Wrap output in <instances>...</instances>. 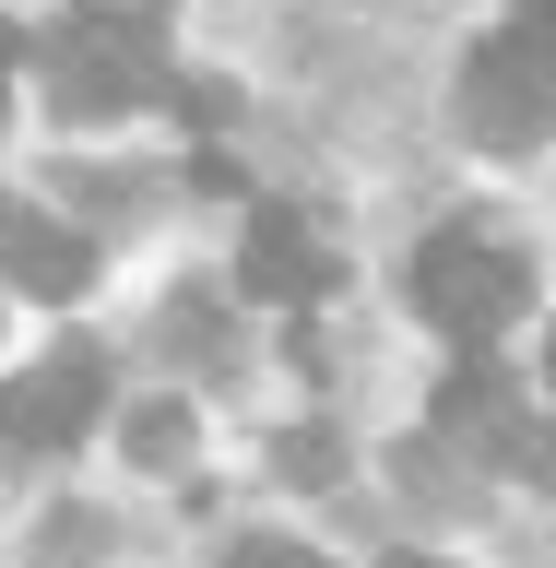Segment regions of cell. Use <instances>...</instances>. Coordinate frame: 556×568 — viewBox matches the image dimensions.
Segmentation results:
<instances>
[{"label":"cell","instance_id":"cell-1","mask_svg":"<svg viewBox=\"0 0 556 568\" xmlns=\"http://www.w3.org/2000/svg\"><path fill=\"white\" fill-rule=\"evenodd\" d=\"M462 131L486 154H522V142L556 131V0H533L522 24H497L462 71Z\"/></svg>","mask_w":556,"mask_h":568},{"label":"cell","instance_id":"cell-2","mask_svg":"<svg viewBox=\"0 0 556 568\" xmlns=\"http://www.w3.org/2000/svg\"><path fill=\"white\" fill-rule=\"evenodd\" d=\"M154 71H166V48H154V24L142 12H60L48 24V95H60V119H131L142 95H154Z\"/></svg>","mask_w":556,"mask_h":568},{"label":"cell","instance_id":"cell-3","mask_svg":"<svg viewBox=\"0 0 556 568\" xmlns=\"http://www.w3.org/2000/svg\"><path fill=\"white\" fill-rule=\"evenodd\" d=\"M533 273L509 261L497 237H474V225H438V237L415 248V308L451 332V344H497L509 320H522Z\"/></svg>","mask_w":556,"mask_h":568},{"label":"cell","instance_id":"cell-4","mask_svg":"<svg viewBox=\"0 0 556 568\" xmlns=\"http://www.w3.org/2000/svg\"><path fill=\"white\" fill-rule=\"evenodd\" d=\"M95 403H107V367L83 344H60L48 367L0 379V438H12V450H71V438L95 426Z\"/></svg>","mask_w":556,"mask_h":568},{"label":"cell","instance_id":"cell-5","mask_svg":"<svg viewBox=\"0 0 556 568\" xmlns=\"http://www.w3.org/2000/svg\"><path fill=\"white\" fill-rule=\"evenodd\" d=\"M249 296H273V308H309V296H332V248H320V225L296 202H249Z\"/></svg>","mask_w":556,"mask_h":568},{"label":"cell","instance_id":"cell-6","mask_svg":"<svg viewBox=\"0 0 556 568\" xmlns=\"http://www.w3.org/2000/svg\"><path fill=\"white\" fill-rule=\"evenodd\" d=\"M83 273H95V248L71 237V225H48L24 190H0V284H24V296H83Z\"/></svg>","mask_w":556,"mask_h":568},{"label":"cell","instance_id":"cell-7","mask_svg":"<svg viewBox=\"0 0 556 568\" xmlns=\"http://www.w3.org/2000/svg\"><path fill=\"white\" fill-rule=\"evenodd\" d=\"M438 415H451V426H474V438H509V379L474 355V367L451 379V403H438Z\"/></svg>","mask_w":556,"mask_h":568},{"label":"cell","instance_id":"cell-8","mask_svg":"<svg viewBox=\"0 0 556 568\" xmlns=\"http://www.w3.org/2000/svg\"><path fill=\"white\" fill-rule=\"evenodd\" d=\"M131 462H190V403H131Z\"/></svg>","mask_w":556,"mask_h":568},{"label":"cell","instance_id":"cell-9","mask_svg":"<svg viewBox=\"0 0 556 568\" xmlns=\"http://www.w3.org/2000/svg\"><path fill=\"white\" fill-rule=\"evenodd\" d=\"M225 568H320L296 532H249V545H225Z\"/></svg>","mask_w":556,"mask_h":568},{"label":"cell","instance_id":"cell-10","mask_svg":"<svg viewBox=\"0 0 556 568\" xmlns=\"http://www.w3.org/2000/svg\"><path fill=\"white\" fill-rule=\"evenodd\" d=\"M509 462H522L533 486H545V497H556V426H533V415H522V426H509Z\"/></svg>","mask_w":556,"mask_h":568},{"label":"cell","instance_id":"cell-11","mask_svg":"<svg viewBox=\"0 0 556 568\" xmlns=\"http://www.w3.org/2000/svg\"><path fill=\"white\" fill-rule=\"evenodd\" d=\"M0 71H12V24H0ZM0 119H12V106H0Z\"/></svg>","mask_w":556,"mask_h":568},{"label":"cell","instance_id":"cell-12","mask_svg":"<svg viewBox=\"0 0 556 568\" xmlns=\"http://www.w3.org/2000/svg\"><path fill=\"white\" fill-rule=\"evenodd\" d=\"M545 379H556V320H545Z\"/></svg>","mask_w":556,"mask_h":568},{"label":"cell","instance_id":"cell-13","mask_svg":"<svg viewBox=\"0 0 556 568\" xmlns=\"http://www.w3.org/2000/svg\"><path fill=\"white\" fill-rule=\"evenodd\" d=\"M391 568H426V557H391Z\"/></svg>","mask_w":556,"mask_h":568}]
</instances>
